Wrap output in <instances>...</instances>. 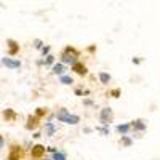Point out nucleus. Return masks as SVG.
<instances>
[{
	"instance_id": "nucleus-1",
	"label": "nucleus",
	"mask_w": 160,
	"mask_h": 160,
	"mask_svg": "<svg viewBox=\"0 0 160 160\" xmlns=\"http://www.w3.org/2000/svg\"><path fill=\"white\" fill-rule=\"evenodd\" d=\"M59 59L62 64L66 66H72L74 62L80 61V50H77L75 47L72 45H68V47H64L59 53Z\"/></svg>"
},
{
	"instance_id": "nucleus-4",
	"label": "nucleus",
	"mask_w": 160,
	"mask_h": 160,
	"mask_svg": "<svg viewBox=\"0 0 160 160\" xmlns=\"http://www.w3.org/2000/svg\"><path fill=\"white\" fill-rule=\"evenodd\" d=\"M99 122H101V125H109L111 122H114V111H112V108L106 106V108H102L99 111Z\"/></svg>"
},
{
	"instance_id": "nucleus-21",
	"label": "nucleus",
	"mask_w": 160,
	"mask_h": 160,
	"mask_svg": "<svg viewBox=\"0 0 160 160\" xmlns=\"http://www.w3.org/2000/svg\"><path fill=\"white\" fill-rule=\"evenodd\" d=\"M96 130L102 133V136H108V135H109V125H102V127H98Z\"/></svg>"
},
{
	"instance_id": "nucleus-28",
	"label": "nucleus",
	"mask_w": 160,
	"mask_h": 160,
	"mask_svg": "<svg viewBox=\"0 0 160 160\" xmlns=\"http://www.w3.org/2000/svg\"><path fill=\"white\" fill-rule=\"evenodd\" d=\"M40 160H53L51 157H43V158H40Z\"/></svg>"
},
{
	"instance_id": "nucleus-12",
	"label": "nucleus",
	"mask_w": 160,
	"mask_h": 160,
	"mask_svg": "<svg viewBox=\"0 0 160 160\" xmlns=\"http://www.w3.org/2000/svg\"><path fill=\"white\" fill-rule=\"evenodd\" d=\"M51 72L55 74V75H62V74H66V64H62V62H53V66H51Z\"/></svg>"
},
{
	"instance_id": "nucleus-11",
	"label": "nucleus",
	"mask_w": 160,
	"mask_h": 160,
	"mask_svg": "<svg viewBox=\"0 0 160 160\" xmlns=\"http://www.w3.org/2000/svg\"><path fill=\"white\" fill-rule=\"evenodd\" d=\"M2 118H3V122H8V123H13V122H16L18 120V112L15 111V109H3L2 111Z\"/></svg>"
},
{
	"instance_id": "nucleus-15",
	"label": "nucleus",
	"mask_w": 160,
	"mask_h": 160,
	"mask_svg": "<svg viewBox=\"0 0 160 160\" xmlns=\"http://www.w3.org/2000/svg\"><path fill=\"white\" fill-rule=\"evenodd\" d=\"M115 130H117L118 135H128L131 131V127H130V123H122V125H117Z\"/></svg>"
},
{
	"instance_id": "nucleus-24",
	"label": "nucleus",
	"mask_w": 160,
	"mask_h": 160,
	"mask_svg": "<svg viewBox=\"0 0 160 160\" xmlns=\"http://www.w3.org/2000/svg\"><path fill=\"white\" fill-rule=\"evenodd\" d=\"M43 45H45V43H43V42H42V40H40V38H35V40H34V47H35L37 50H40V48H42Z\"/></svg>"
},
{
	"instance_id": "nucleus-5",
	"label": "nucleus",
	"mask_w": 160,
	"mask_h": 160,
	"mask_svg": "<svg viewBox=\"0 0 160 160\" xmlns=\"http://www.w3.org/2000/svg\"><path fill=\"white\" fill-rule=\"evenodd\" d=\"M19 51H21V45L18 40L15 38H7V55L11 56V58H15L19 55Z\"/></svg>"
},
{
	"instance_id": "nucleus-14",
	"label": "nucleus",
	"mask_w": 160,
	"mask_h": 160,
	"mask_svg": "<svg viewBox=\"0 0 160 160\" xmlns=\"http://www.w3.org/2000/svg\"><path fill=\"white\" fill-rule=\"evenodd\" d=\"M98 77H99V82H101L102 85H109L111 80H112V75H111L109 72H99Z\"/></svg>"
},
{
	"instance_id": "nucleus-3",
	"label": "nucleus",
	"mask_w": 160,
	"mask_h": 160,
	"mask_svg": "<svg viewBox=\"0 0 160 160\" xmlns=\"http://www.w3.org/2000/svg\"><path fill=\"white\" fill-rule=\"evenodd\" d=\"M24 155H26V152L22 149V146L13 142V144H10V148H8V154H7L5 160H22Z\"/></svg>"
},
{
	"instance_id": "nucleus-19",
	"label": "nucleus",
	"mask_w": 160,
	"mask_h": 160,
	"mask_svg": "<svg viewBox=\"0 0 160 160\" xmlns=\"http://www.w3.org/2000/svg\"><path fill=\"white\" fill-rule=\"evenodd\" d=\"M53 160H68V155H66V152L62 151H56V152H53Z\"/></svg>"
},
{
	"instance_id": "nucleus-9",
	"label": "nucleus",
	"mask_w": 160,
	"mask_h": 160,
	"mask_svg": "<svg viewBox=\"0 0 160 160\" xmlns=\"http://www.w3.org/2000/svg\"><path fill=\"white\" fill-rule=\"evenodd\" d=\"M2 64L5 66V68H8V69H11V71H16V69H21V61L19 59H16V58H11V56H5V58H2Z\"/></svg>"
},
{
	"instance_id": "nucleus-2",
	"label": "nucleus",
	"mask_w": 160,
	"mask_h": 160,
	"mask_svg": "<svg viewBox=\"0 0 160 160\" xmlns=\"http://www.w3.org/2000/svg\"><path fill=\"white\" fill-rule=\"evenodd\" d=\"M55 117H56L58 122L66 123V125H78V123H80V115L69 112L66 108H58Z\"/></svg>"
},
{
	"instance_id": "nucleus-20",
	"label": "nucleus",
	"mask_w": 160,
	"mask_h": 160,
	"mask_svg": "<svg viewBox=\"0 0 160 160\" xmlns=\"http://www.w3.org/2000/svg\"><path fill=\"white\" fill-rule=\"evenodd\" d=\"M43 58H45L43 59V64L45 66H53V62H55V56H53V55H47Z\"/></svg>"
},
{
	"instance_id": "nucleus-7",
	"label": "nucleus",
	"mask_w": 160,
	"mask_h": 160,
	"mask_svg": "<svg viewBox=\"0 0 160 160\" xmlns=\"http://www.w3.org/2000/svg\"><path fill=\"white\" fill-rule=\"evenodd\" d=\"M71 69H72V72H74L75 75H78V77H87V75L90 74V71H88V66H87V64H83L82 61H77V62H74V64L71 66Z\"/></svg>"
},
{
	"instance_id": "nucleus-22",
	"label": "nucleus",
	"mask_w": 160,
	"mask_h": 160,
	"mask_svg": "<svg viewBox=\"0 0 160 160\" xmlns=\"http://www.w3.org/2000/svg\"><path fill=\"white\" fill-rule=\"evenodd\" d=\"M108 95H109L111 98H118V96H120V88H114V90H111Z\"/></svg>"
},
{
	"instance_id": "nucleus-27",
	"label": "nucleus",
	"mask_w": 160,
	"mask_h": 160,
	"mask_svg": "<svg viewBox=\"0 0 160 160\" xmlns=\"http://www.w3.org/2000/svg\"><path fill=\"white\" fill-rule=\"evenodd\" d=\"M95 50H96V45H93V47H90V48H88V51H90V53H93Z\"/></svg>"
},
{
	"instance_id": "nucleus-10",
	"label": "nucleus",
	"mask_w": 160,
	"mask_h": 160,
	"mask_svg": "<svg viewBox=\"0 0 160 160\" xmlns=\"http://www.w3.org/2000/svg\"><path fill=\"white\" fill-rule=\"evenodd\" d=\"M130 127H131L133 131L142 133V131H146V128H148V122H146L144 118H136V120H131L130 122Z\"/></svg>"
},
{
	"instance_id": "nucleus-18",
	"label": "nucleus",
	"mask_w": 160,
	"mask_h": 160,
	"mask_svg": "<svg viewBox=\"0 0 160 160\" xmlns=\"http://www.w3.org/2000/svg\"><path fill=\"white\" fill-rule=\"evenodd\" d=\"M59 82H61L62 85H72V83H74V80H72V77L62 74V75H59Z\"/></svg>"
},
{
	"instance_id": "nucleus-13",
	"label": "nucleus",
	"mask_w": 160,
	"mask_h": 160,
	"mask_svg": "<svg viewBox=\"0 0 160 160\" xmlns=\"http://www.w3.org/2000/svg\"><path fill=\"white\" fill-rule=\"evenodd\" d=\"M45 135L47 136H55L56 135V131H58V127L55 122H45Z\"/></svg>"
},
{
	"instance_id": "nucleus-25",
	"label": "nucleus",
	"mask_w": 160,
	"mask_h": 160,
	"mask_svg": "<svg viewBox=\"0 0 160 160\" xmlns=\"http://www.w3.org/2000/svg\"><path fill=\"white\" fill-rule=\"evenodd\" d=\"M3 146H5V138L2 136V133H0V149H2Z\"/></svg>"
},
{
	"instance_id": "nucleus-16",
	"label": "nucleus",
	"mask_w": 160,
	"mask_h": 160,
	"mask_svg": "<svg viewBox=\"0 0 160 160\" xmlns=\"http://www.w3.org/2000/svg\"><path fill=\"white\" fill-rule=\"evenodd\" d=\"M48 112H50V111H48V108H37L34 114H35L38 118H43L45 115H48Z\"/></svg>"
},
{
	"instance_id": "nucleus-26",
	"label": "nucleus",
	"mask_w": 160,
	"mask_h": 160,
	"mask_svg": "<svg viewBox=\"0 0 160 160\" xmlns=\"http://www.w3.org/2000/svg\"><path fill=\"white\" fill-rule=\"evenodd\" d=\"M47 151H48V152H50V154H53V152H56V151H58V149H56V148H55V146H50V148H47Z\"/></svg>"
},
{
	"instance_id": "nucleus-17",
	"label": "nucleus",
	"mask_w": 160,
	"mask_h": 160,
	"mask_svg": "<svg viewBox=\"0 0 160 160\" xmlns=\"http://www.w3.org/2000/svg\"><path fill=\"white\" fill-rule=\"evenodd\" d=\"M120 144L125 146V148H130V146L133 144V139L128 135H122V138H120Z\"/></svg>"
},
{
	"instance_id": "nucleus-8",
	"label": "nucleus",
	"mask_w": 160,
	"mask_h": 160,
	"mask_svg": "<svg viewBox=\"0 0 160 160\" xmlns=\"http://www.w3.org/2000/svg\"><path fill=\"white\" fill-rule=\"evenodd\" d=\"M40 120L42 118H38L35 114L32 115H28V118H26V123H24V128L28 130V131H34V130H37L38 127H40Z\"/></svg>"
},
{
	"instance_id": "nucleus-6",
	"label": "nucleus",
	"mask_w": 160,
	"mask_h": 160,
	"mask_svg": "<svg viewBox=\"0 0 160 160\" xmlns=\"http://www.w3.org/2000/svg\"><path fill=\"white\" fill-rule=\"evenodd\" d=\"M45 154H47V148H45L43 144H40V142L34 144L32 148H31V151H29V155H31L32 160H40V158H43Z\"/></svg>"
},
{
	"instance_id": "nucleus-23",
	"label": "nucleus",
	"mask_w": 160,
	"mask_h": 160,
	"mask_svg": "<svg viewBox=\"0 0 160 160\" xmlns=\"http://www.w3.org/2000/svg\"><path fill=\"white\" fill-rule=\"evenodd\" d=\"M40 51H42V55H43V56H47V55H50V51H51V47H50V45H47V47L43 45L42 48H40Z\"/></svg>"
}]
</instances>
